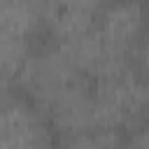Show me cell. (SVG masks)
Here are the masks:
<instances>
[{"instance_id":"8992f818","label":"cell","mask_w":149,"mask_h":149,"mask_svg":"<svg viewBox=\"0 0 149 149\" xmlns=\"http://www.w3.org/2000/svg\"><path fill=\"white\" fill-rule=\"evenodd\" d=\"M123 133L105 128H81L56 133V149H116Z\"/></svg>"},{"instance_id":"7a4b0ae2","label":"cell","mask_w":149,"mask_h":149,"mask_svg":"<svg viewBox=\"0 0 149 149\" xmlns=\"http://www.w3.org/2000/svg\"><path fill=\"white\" fill-rule=\"evenodd\" d=\"M0 149H56L49 116L16 88L0 98Z\"/></svg>"},{"instance_id":"5b68a950","label":"cell","mask_w":149,"mask_h":149,"mask_svg":"<svg viewBox=\"0 0 149 149\" xmlns=\"http://www.w3.org/2000/svg\"><path fill=\"white\" fill-rule=\"evenodd\" d=\"M0 33L42 42L44 19L37 0H0Z\"/></svg>"},{"instance_id":"277c9868","label":"cell","mask_w":149,"mask_h":149,"mask_svg":"<svg viewBox=\"0 0 149 149\" xmlns=\"http://www.w3.org/2000/svg\"><path fill=\"white\" fill-rule=\"evenodd\" d=\"M44 19V40L65 42L93 28L105 0H37Z\"/></svg>"},{"instance_id":"6da1fadb","label":"cell","mask_w":149,"mask_h":149,"mask_svg":"<svg viewBox=\"0 0 149 149\" xmlns=\"http://www.w3.org/2000/svg\"><path fill=\"white\" fill-rule=\"evenodd\" d=\"M93 128L128 133L149 119V79L133 63L114 68L91 81Z\"/></svg>"},{"instance_id":"52a82bcc","label":"cell","mask_w":149,"mask_h":149,"mask_svg":"<svg viewBox=\"0 0 149 149\" xmlns=\"http://www.w3.org/2000/svg\"><path fill=\"white\" fill-rule=\"evenodd\" d=\"M133 68L149 79V14H147V23H144V30H142V37L135 47V54H133Z\"/></svg>"},{"instance_id":"3957f363","label":"cell","mask_w":149,"mask_h":149,"mask_svg":"<svg viewBox=\"0 0 149 149\" xmlns=\"http://www.w3.org/2000/svg\"><path fill=\"white\" fill-rule=\"evenodd\" d=\"M149 14V0H105L93 21V35L119 63H130Z\"/></svg>"},{"instance_id":"ba28073f","label":"cell","mask_w":149,"mask_h":149,"mask_svg":"<svg viewBox=\"0 0 149 149\" xmlns=\"http://www.w3.org/2000/svg\"><path fill=\"white\" fill-rule=\"evenodd\" d=\"M116 149H149V119L123 133Z\"/></svg>"}]
</instances>
